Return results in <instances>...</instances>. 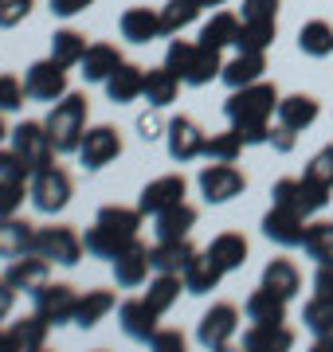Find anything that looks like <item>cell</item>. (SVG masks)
Instances as JSON below:
<instances>
[{"label": "cell", "mask_w": 333, "mask_h": 352, "mask_svg": "<svg viewBox=\"0 0 333 352\" xmlns=\"http://www.w3.org/2000/svg\"><path fill=\"white\" fill-rule=\"evenodd\" d=\"M0 176H4V180H32V168H28L24 164V157H20V153L16 149H4V145H0Z\"/></svg>", "instance_id": "49"}, {"label": "cell", "mask_w": 333, "mask_h": 352, "mask_svg": "<svg viewBox=\"0 0 333 352\" xmlns=\"http://www.w3.org/2000/svg\"><path fill=\"white\" fill-rule=\"evenodd\" d=\"M106 87V98L118 102V106H129V102H138L145 94V67L138 63H122L114 75L103 82Z\"/></svg>", "instance_id": "22"}, {"label": "cell", "mask_w": 333, "mask_h": 352, "mask_svg": "<svg viewBox=\"0 0 333 352\" xmlns=\"http://www.w3.org/2000/svg\"><path fill=\"white\" fill-rule=\"evenodd\" d=\"M114 289H87V294H78V305H75V321L71 325L78 329H94V325H103L106 317L114 314Z\"/></svg>", "instance_id": "25"}, {"label": "cell", "mask_w": 333, "mask_h": 352, "mask_svg": "<svg viewBox=\"0 0 333 352\" xmlns=\"http://www.w3.org/2000/svg\"><path fill=\"white\" fill-rule=\"evenodd\" d=\"M294 141H298V133L290 126H282V122L270 126V141H267V145H275L279 153H290V149H294Z\"/></svg>", "instance_id": "55"}, {"label": "cell", "mask_w": 333, "mask_h": 352, "mask_svg": "<svg viewBox=\"0 0 333 352\" xmlns=\"http://www.w3.org/2000/svg\"><path fill=\"white\" fill-rule=\"evenodd\" d=\"M244 349L251 352H286L294 349V333L286 325H251L244 333Z\"/></svg>", "instance_id": "34"}, {"label": "cell", "mask_w": 333, "mask_h": 352, "mask_svg": "<svg viewBox=\"0 0 333 352\" xmlns=\"http://www.w3.org/2000/svg\"><path fill=\"white\" fill-rule=\"evenodd\" d=\"M314 298L333 305V266H318L314 270Z\"/></svg>", "instance_id": "54"}, {"label": "cell", "mask_w": 333, "mask_h": 352, "mask_svg": "<svg viewBox=\"0 0 333 352\" xmlns=\"http://www.w3.org/2000/svg\"><path fill=\"white\" fill-rule=\"evenodd\" d=\"M259 286H267L270 294H279V298H298V289H302V270H298L290 258H270L263 266V278H259Z\"/></svg>", "instance_id": "26"}, {"label": "cell", "mask_w": 333, "mask_h": 352, "mask_svg": "<svg viewBox=\"0 0 333 352\" xmlns=\"http://www.w3.org/2000/svg\"><path fill=\"white\" fill-rule=\"evenodd\" d=\"M122 63H126V59H122V51H118L114 43L98 39V43H90V47H87L83 63H78V75H83V82H106V78L114 75Z\"/></svg>", "instance_id": "20"}, {"label": "cell", "mask_w": 333, "mask_h": 352, "mask_svg": "<svg viewBox=\"0 0 333 352\" xmlns=\"http://www.w3.org/2000/svg\"><path fill=\"white\" fill-rule=\"evenodd\" d=\"M149 251L153 247H145L141 239H133L126 247V251L118 254L114 263V282H118V289H138V286H145L149 282V270H153V258H149Z\"/></svg>", "instance_id": "15"}, {"label": "cell", "mask_w": 333, "mask_h": 352, "mask_svg": "<svg viewBox=\"0 0 333 352\" xmlns=\"http://www.w3.org/2000/svg\"><path fill=\"white\" fill-rule=\"evenodd\" d=\"M235 333H239V309L231 302H216L204 317H200V325H196V340L212 352L228 349Z\"/></svg>", "instance_id": "10"}, {"label": "cell", "mask_w": 333, "mask_h": 352, "mask_svg": "<svg viewBox=\"0 0 333 352\" xmlns=\"http://www.w3.org/2000/svg\"><path fill=\"white\" fill-rule=\"evenodd\" d=\"M94 4V0H52V16L59 20H71V16H83Z\"/></svg>", "instance_id": "56"}, {"label": "cell", "mask_w": 333, "mask_h": 352, "mask_svg": "<svg viewBox=\"0 0 333 352\" xmlns=\"http://www.w3.org/2000/svg\"><path fill=\"white\" fill-rule=\"evenodd\" d=\"M87 113H90L87 94H75V90H67L59 102H52L43 126H47V138H52L55 153H78L83 133H87Z\"/></svg>", "instance_id": "3"}, {"label": "cell", "mask_w": 333, "mask_h": 352, "mask_svg": "<svg viewBox=\"0 0 333 352\" xmlns=\"http://www.w3.org/2000/svg\"><path fill=\"white\" fill-rule=\"evenodd\" d=\"M24 98H28L24 78H16V75H0V113H16L20 106H24Z\"/></svg>", "instance_id": "47"}, {"label": "cell", "mask_w": 333, "mask_h": 352, "mask_svg": "<svg viewBox=\"0 0 333 352\" xmlns=\"http://www.w3.org/2000/svg\"><path fill=\"white\" fill-rule=\"evenodd\" d=\"M16 294H20V289H16L8 278H0V321H8V314H12V305H16Z\"/></svg>", "instance_id": "57"}, {"label": "cell", "mask_w": 333, "mask_h": 352, "mask_svg": "<svg viewBox=\"0 0 333 352\" xmlns=\"http://www.w3.org/2000/svg\"><path fill=\"white\" fill-rule=\"evenodd\" d=\"M196 188H200L204 204H228V200H235V196H244L247 176L239 173L231 161H212V164H204V168H200V176H196Z\"/></svg>", "instance_id": "6"}, {"label": "cell", "mask_w": 333, "mask_h": 352, "mask_svg": "<svg viewBox=\"0 0 333 352\" xmlns=\"http://www.w3.org/2000/svg\"><path fill=\"white\" fill-rule=\"evenodd\" d=\"M118 157H122V133H118L110 122L87 126L83 145H78V164H83L87 173H98V168H106L110 161H118Z\"/></svg>", "instance_id": "7"}, {"label": "cell", "mask_w": 333, "mask_h": 352, "mask_svg": "<svg viewBox=\"0 0 333 352\" xmlns=\"http://www.w3.org/2000/svg\"><path fill=\"white\" fill-rule=\"evenodd\" d=\"M165 126L169 122H161L157 118V106L149 113H141L138 118V133H141V141H157V138H165Z\"/></svg>", "instance_id": "52"}, {"label": "cell", "mask_w": 333, "mask_h": 352, "mask_svg": "<svg viewBox=\"0 0 333 352\" xmlns=\"http://www.w3.org/2000/svg\"><path fill=\"white\" fill-rule=\"evenodd\" d=\"M325 204H330V188H325V184H314L306 176H298V212L310 219V215H318Z\"/></svg>", "instance_id": "44"}, {"label": "cell", "mask_w": 333, "mask_h": 352, "mask_svg": "<svg viewBox=\"0 0 333 352\" xmlns=\"http://www.w3.org/2000/svg\"><path fill=\"white\" fill-rule=\"evenodd\" d=\"M177 90H180V78L173 75L165 63L145 71V94H141V98L149 102V106H157V110L173 106V102H177Z\"/></svg>", "instance_id": "32"}, {"label": "cell", "mask_w": 333, "mask_h": 352, "mask_svg": "<svg viewBox=\"0 0 333 352\" xmlns=\"http://www.w3.org/2000/svg\"><path fill=\"white\" fill-rule=\"evenodd\" d=\"M204 12L200 0H165L161 8V24H165V36H180L189 24H196V16Z\"/></svg>", "instance_id": "42"}, {"label": "cell", "mask_w": 333, "mask_h": 352, "mask_svg": "<svg viewBox=\"0 0 333 352\" xmlns=\"http://www.w3.org/2000/svg\"><path fill=\"white\" fill-rule=\"evenodd\" d=\"M118 32H122V39H129V43H153V39L165 36L161 8L133 4V8H126V12H122V20H118Z\"/></svg>", "instance_id": "17"}, {"label": "cell", "mask_w": 333, "mask_h": 352, "mask_svg": "<svg viewBox=\"0 0 333 352\" xmlns=\"http://www.w3.org/2000/svg\"><path fill=\"white\" fill-rule=\"evenodd\" d=\"M235 36H239V16H235V12H216L204 28H200V43L219 47V51L235 47Z\"/></svg>", "instance_id": "40"}, {"label": "cell", "mask_w": 333, "mask_h": 352, "mask_svg": "<svg viewBox=\"0 0 333 352\" xmlns=\"http://www.w3.org/2000/svg\"><path fill=\"white\" fill-rule=\"evenodd\" d=\"M36 8V0H0V28H16L24 24Z\"/></svg>", "instance_id": "50"}, {"label": "cell", "mask_w": 333, "mask_h": 352, "mask_svg": "<svg viewBox=\"0 0 333 352\" xmlns=\"http://www.w3.org/2000/svg\"><path fill=\"white\" fill-rule=\"evenodd\" d=\"M306 215L294 212V208H279V204H270V212L263 215V235H267L270 243H279V247H302V239H306Z\"/></svg>", "instance_id": "14"}, {"label": "cell", "mask_w": 333, "mask_h": 352, "mask_svg": "<svg viewBox=\"0 0 333 352\" xmlns=\"http://www.w3.org/2000/svg\"><path fill=\"white\" fill-rule=\"evenodd\" d=\"M184 294H193V298H200V294H212V289L219 286V278H224V270H219L212 258H208L204 251L196 254L193 263L184 266Z\"/></svg>", "instance_id": "33"}, {"label": "cell", "mask_w": 333, "mask_h": 352, "mask_svg": "<svg viewBox=\"0 0 333 352\" xmlns=\"http://www.w3.org/2000/svg\"><path fill=\"white\" fill-rule=\"evenodd\" d=\"M180 289H184V278L180 274H157L153 282H149V289H145V302L153 305L157 314H169V309L177 305Z\"/></svg>", "instance_id": "41"}, {"label": "cell", "mask_w": 333, "mask_h": 352, "mask_svg": "<svg viewBox=\"0 0 333 352\" xmlns=\"http://www.w3.org/2000/svg\"><path fill=\"white\" fill-rule=\"evenodd\" d=\"M141 219H145L141 208H122V204H106V208H98L94 223H90L87 235H83L87 254L90 258H106V263H114L118 254L138 239Z\"/></svg>", "instance_id": "2"}, {"label": "cell", "mask_w": 333, "mask_h": 352, "mask_svg": "<svg viewBox=\"0 0 333 352\" xmlns=\"http://www.w3.org/2000/svg\"><path fill=\"white\" fill-rule=\"evenodd\" d=\"M32 243H36V227L28 219H20V215L0 219V258H20L32 251Z\"/></svg>", "instance_id": "29"}, {"label": "cell", "mask_w": 333, "mask_h": 352, "mask_svg": "<svg viewBox=\"0 0 333 352\" xmlns=\"http://www.w3.org/2000/svg\"><path fill=\"white\" fill-rule=\"evenodd\" d=\"M279 36V20H239V36L235 47L239 51H267Z\"/></svg>", "instance_id": "39"}, {"label": "cell", "mask_w": 333, "mask_h": 352, "mask_svg": "<svg viewBox=\"0 0 333 352\" xmlns=\"http://www.w3.org/2000/svg\"><path fill=\"white\" fill-rule=\"evenodd\" d=\"M184 196H189V180L180 173H165V176H157V180H149V184L141 188L138 208H141V215H161V212H169V208L184 204Z\"/></svg>", "instance_id": "12"}, {"label": "cell", "mask_w": 333, "mask_h": 352, "mask_svg": "<svg viewBox=\"0 0 333 352\" xmlns=\"http://www.w3.org/2000/svg\"><path fill=\"white\" fill-rule=\"evenodd\" d=\"M149 344H153L157 352H177V349H184V333H180V329H157Z\"/></svg>", "instance_id": "53"}, {"label": "cell", "mask_w": 333, "mask_h": 352, "mask_svg": "<svg viewBox=\"0 0 333 352\" xmlns=\"http://www.w3.org/2000/svg\"><path fill=\"white\" fill-rule=\"evenodd\" d=\"M47 274H52V263L36 251L20 254V258H8V270H4V278H8L20 294H36V289L47 282Z\"/></svg>", "instance_id": "18"}, {"label": "cell", "mask_w": 333, "mask_h": 352, "mask_svg": "<svg viewBox=\"0 0 333 352\" xmlns=\"http://www.w3.org/2000/svg\"><path fill=\"white\" fill-rule=\"evenodd\" d=\"M244 314H247L251 325H282V321H286V298L270 294L267 286H259L244 302Z\"/></svg>", "instance_id": "27"}, {"label": "cell", "mask_w": 333, "mask_h": 352, "mask_svg": "<svg viewBox=\"0 0 333 352\" xmlns=\"http://www.w3.org/2000/svg\"><path fill=\"white\" fill-rule=\"evenodd\" d=\"M87 47H90L87 36H83V32H75V28H59V32L52 36V59H55V63H63L67 71L83 63Z\"/></svg>", "instance_id": "37"}, {"label": "cell", "mask_w": 333, "mask_h": 352, "mask_svg": "<svg viewBox=\"0 0 333 352\" xmlns=\"http://www.w3.org/2000/svg\"><path fill=\"white\" fill-rule=\"evenodd\" d=\"M204 141H208V133L196 126L189 113L169 118V126H165V149H169V157H173L177 164H189V161H196V157H204Z\"/></svg>", "instance_id": "9"}, {"label": "cell", "mask_w": 333, "mask_h": 352, "mask_svg": "<svg viewBox=\"0 0 333 352\" xmlns=\"http://www.w3.org/2000/svg\"><path fill=\"white\" fill-rule=\"evenodd\" d=\"M247 251H251V247H247V239L239 235V231H219L216 239L204 247V254L219 266V270H224V274L239 270V266L247 263Z\"/></svg>", "instance_id": "23"}, {"label": "cell", "mask_w": 333, "mask_h": 352, "mask_svg": "<svg viewBox=\"0 0 333 352\" xmlns=\"http://www.w3.org/2000/svg\"><path fill=\"white\" fill-rule=\"evenodd\" d=\"M302 321L314 333V349L318 352H333V305L321 298H310L302 305Z\"/></svg>", "instance_id": "30"}, {"label": "cell", "mask_w": 333, "mask_h": 352, "mask_svg": "<svg viewBox=\"0 0 333 352\" xmlns=\"http://www.w3.org/2000/svg\"><path fill=\"white\" fill-rule=\"evenodd\" d=\"M298 51L310 55V59L333 55V28L325 20H306V24L298 28Z\"/></svg>", "instance_id": "36"}, {"label": "cell", "mask_w": 333, "mask_h": 352, "mask_svg": "<svg viewBox=\"0 0 333 352\" xmlns=\"http://www.w3.org/2000/svg\"><path fill=\"white\" fill-rule=\"evenodd\" d=\"M32 251L43 254L52 266H78L83 254H87V243H83V235H78L75 227L55 223V227H36Z\"/></svg>", "instance_id": "5"}, {"label": "cell", "mask_w": 333, "mask_h": 352, "mask_svg": "<svg viewBox=\"0 0 333 352\" xmlns=\"http://www.w3.org/2000/svg\"><path fill=\"white\" fill-rule=\"evenodd\" d=\"M24 87H28V98L32 102H59L67 94V67L55 63L52 55L36 59L24 71Z\"/></svg>", "instance_id": "11"}, {"label": "cell", "mask_w": 333, "mask_h": 352, "mask_svg": "<svg viewBox=\"0 0 333 352\" xmlns=\"http://www.w3.org/2000/svg\"><path fill=\"white\" fill-rule=\"evenodd\" d=\"M228 0H200V8H224Z\"/></svg>", "instance_id": "60"}, {"label": "cell", "mask_w": 333, "mask_h": 352, "mask_svg": "<svg viewBox=\"0 0 333 352\" xmlns=\"http://www.w3.org/2000/svg\"><path fill=\"white\" fill-rule=\"evenodd\" d=\"M71 196H75V180L59 164H43L28 180V200L39 215H59L71 204Z\"/></svg>", "instance_id": "4"}, {"label": "cell", "mask_w": 333, "mask_h": 352, "mask_svg": "<svg viewBox=\"0 0 333 352\" xmlns=\"http://www.w3.org/2000/svg\"><path fill=\"white\" fill-rule=\"evenodd\" d=\"M196 247L189 239H157V247L149 251L157 274H184V266L196 258Z\"/></svg>", "instance_id": "24"}, {"label": "cell", "mask_w": 333, "mask_h": 352, "mask_svg": "<svg viewBox=\"0 0 333 352\" xmlns=\"http://www.w3.org/2000/svg\"><path fill=\"white\" fill-rule=\"evenodd\" d=\"M193 51H196V43H189V39H173V43H169V51H165V67L180 78V82H184V75H189Z\"/></svg>", "instance_id": "48"}, {"label": "cell", "mask_w": 333, "mask_h": 352, "mask_svg": "<svg viewBox=\"0 0 333 352\" xmlns=\"http://www.w3.org/2000/svg\"><path fill=\"white\" fill-rule=\"evenodd\" d=\"M318 113H321V106L314 94H282L279 110H275V122H282V126H290L294 133H302V129H310L318 122Z\"/></svg>", "instance_id": "21"}, {"label": "cell", "mask_w": 333, "mask_h": 352, "mask_svg": "<svg viewBox=\"0 0 333 352\" xmlns=\"http://www.w3.org/2000/svg\"><path fill=\"white\" fill-rule=\"evenodd\" d=\"M302 251L314 266H333V219H318V223L306 227Z\"/></svg>", "instance_id": "35"}, {"label": "cell", "mask_w": 333, "mask_h": 352, "mask_svg": "<svg viewBox=\"0 0 333 352\" xmlns=\"http://www.w3.org/2000/svg\"><path fill=\"white\" fill-rule=\"evenodd\" d=\"M279 98L282 94L275 90V82H263V78L228 94L224 118H228V126L239 129L244 145H267L270 141V118L279 110Z\"/></svg>", "instance_id": "1"}, {"label": "cell", "mask_w": 333, "mask_h": 352, "mask_svg": "<svg viewBox=\"0 0 333 352\" xmlns=\"http://www.w3.org/2000/svg\"><path fill=\"white\" fill-rule=\"evenodd\" d=\"M24 200H28V184L24 180H4V176H0V219L20 215Z\"/></svg>", "instance_id": "45"}, {"label": "cell", "mask_w": 333, "mask_h": 352, "mask_svg": "<svg viewBox=\"0 0 333 352\" xmlns=\"http://www.w3.org/2000/svg\"><path fill=\"white\" fill-rule=\"evenodd\" d=\"M263 75H267V51H239L235 59H228V63H224L219 82H224L228 90H239V87L259 82Z\"/></svg>", "instance_id": "19"}, {"label": "cell", "mask_w": 333, "mask_h": 352, "mask_svg": "<svg viewBox=\"0 0 333 352\" xmlns=\"http://www.w3.org/2000/svg\"><path fill=\"white\" fill-rule=\"evenodd\" d=\"M0 349H8V352L16 349V340H12V333H0Z\"/></svg>", "instance_id": "58"}, {"label": "cell", "mask_w": 333, "mask_h": 352, "mask_svg": "<svg viewBox=\"0 0 333 352\" xmlns=\"http://www.w3.org/2000/svg\"><path fill=\"white\" fill-rule=\"evenodd\" d=\"M196 219H200V212L184 200L177 208H169V212L153 215V235L157 239H189V231L196 227Z\"/></svg>", "instance_id": "28"}, {"label": "cell", "mask_w": 333, "mask_h": 352, "mask_svg": "<svg viewBox=\"0 0 333 352\" xmlns=\"http://www.w3.org/2000/svg\"><path fill=\"white\" fill-rule=\"evenodd\" d=\"M12 149L24 157V164L32 173L43 168V164H52V157H55V145L47 138V126L43 122H20L12 129Z\"/></svg>", "instance_id": "13"}, {"label": "cell", "mask_w": 333, "mask_h": 352, "mask_svg": "<svg viewBox=\"0 0 333 352\" xmlns=\"http://www.w3.org/2000/svg\"><path fill=\"white\" fill-rule=\"evenodd\" d=\"M224 75V55L219 47H208L196 39V51H193V63H189V75H184V87H208L212 78Z\"/></svg>", "instance_id": "31"}, {"label": "cell", "mask_w": 333, "mask_h": 352, "mask_svg": "<svg viewBox=\"0 0 333 352\" xmlns=\"http://www.w3.org/2000/svg\"><path fill=\"white\" fill-rule=\"evenodd\" d=\"M157 309L145 298H126V302L118 305V325H122V333H126L129 340H141V344H149L153 340V333L161 325H157Z\"/></svg>", "instance_id": "16"}, {"label": "cell", "mask_w": 333, "mask_h": 352, "mask_svg": "<svg viewBox=\"0 0 333 352\" xmlns=\"http://www.w3.org/2000/svg\"><path fill=\"white\" fill-rule=\"evenodd\" d=\"M32 305H36V314L43 317L47 325H71V321H75L78 294H75V286H67V282H43V286L32 294Z\"/></svg>", "instance_id": "8"}, {"label": "cell", "mask_w": 333, "mask_h": 352, "mask_svg": "<svg viewBox=\"0 0 333 352\" xmlns=\"http://www.w3.org/2000/svg\"><path fill=\"white\" fill-rule=\"evenodd\" d=\"M244 138H239V129L228 126V129H219V133H212V138L204 141V157L208 161H239V153H244Z\"/></svg>", "instance_id": "43"}, {"label": "cell", "mask_w": 333, "mask_h": 352, "mask_svg": "<svg viewBox=\"0 0 333 352\" xmlns=\"http://www.w3.org/2000/svg\"><path fill=\"white\" fill-rule=\"evenodd\" d=\"M4 138H12V129L4 126V113H0V145H4Z\"/></svg>", "instance_id": "59"}, {"label": "cell", "mask_w": 333, "mask_h": 352, "mask_svg": "<svg viewBox=\"0 0 333 352\" xmlns=\"http://www.w3.org/2000/svg\"><path fill=\"white\" fill-rule=\"evenodd\" d=\"M306 180H314V184H325V188H333V145H321L314 157L306 161Z\"/></svg>", "instance_id": "46"}, {"label": "cell", "mask_w": 333, "mask_h": 352, "mask_svg": "<svg viewBox=\"0 0 333 352\" xmlns=\"http://www.w3.org/2000/svg\"><path fill=\"white\" fill-rule=\"evenodd\" d=\"M279 4L282 0H244L239 20H279Z\"/></svg>", "instance_id": "51"}, {"label": "cell", "mask_w": 333, "mask_h": 352, "mask_svg": "<svg viewBox=\"0 0 333 352\" xmlns=\"http://www.w3.org/2000/svg\"><path fill=\"white\" fill-rule=\"evenodd\" d=\"M12 340H16V349L20 352H36V349H43L47 344V333H52V325L43 321V317L32 309L28 317H20V321H12Z\"/></svg>", "instance_id": "38"}]
</instances>
